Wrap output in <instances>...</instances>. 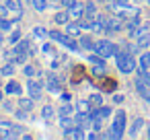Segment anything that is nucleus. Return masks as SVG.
Segmentation results:
<instances>
[{"instance_id":"nucleus-21","label":"nucleus","mask_w":150,"mask_h":140,"mask_svg":"<svg viewBox=\"0 0 150 140\" xmlns=\"http://www.w3.org/2000/svg\"><path fill=\"white\" fill-rule=\"evenodd\" d=\"M54 21H56L58 25H66V23L70 21V13H68V9H64V11L56 13V15H54Z\"/></svg>"},{"instance_id":"nucleus-39","label":"nucleus","mask_w":150,"mask_h":140,"mask_svg":"<svg viewBox=\"0 0 150 140\" xmlns=\"http://www.w3.org/2000/svg\"><path fill=\"white\" fill-rule=\"evenodd\" d=\"M13 122H2V119H0V130H13Z\"/></svg>"},{"instance_id":"nucleus-46","label":"nucleus","mask_w":150,"mask_h":140,"mask_svg":"<svg viewBox=\"0 0 150 140\" xmlns=\"http://www.w3.org/2000/svg\"><path fill=\"white\" fill-rule=\"evenodd\" d=\"M134 2H142V0H134Z\"/></svg>"},{"instance_id":"nucleus-14","label":"nucleus","mask_w":150,"mask_h":140,"mask_svg":"<svg viewBox=\"0 0 150 140\" xmlns=\"http://www.w3.org/2000/svg\"><path fill=\"white\" fill-rule=\"evenodd\" d=\"M4 4H6V9H8L11 15H15L17 19L23 17V9H21V4H19V0H4Z\"/></svg>"},{"instance_id":"nucleus-16","label":"nucleus","mask_w":150,"mask_h":140,"mask_svg":"<svg viewBox=\"0 0 150 140\" xmlns=\"http://www.w3.org/2000/svg\"><path fill=\"white\" fill-rule=\"evenodd\" d=\"M134 82H136V91L140 93V97H142L144 101H148V103H150V91H148V85H144L140 78H136Z\"/></svg>"},{"instance_id":"nucleus-30","label":"nucleus","mask_w":150,"mask_h":140,"mask_svg":"<svg viewBox=\"0 0 150 140\" xmlns=\"http://www.w3.org/2000/svg\"><path fill=\"white\" fill-rule=\"evenodd\" d=\"M136 78H140L144 85H148V87H150V72H148V70L140 68V70H138V74H136Z\"/></svg>"},{"instance_id":"nucleus-44","label":"nucleus","mask_w":150,"mask_h":140,"mask_svg":"<svg viewBox=\"0 0 150 140\" xmlns=\"http://www.w3.org/2000/svg\"><path fill=\"white\" fill-rule=\"evenodd\" d=\"M2 95H4V93H2V89H0V101H2Z\"/></svg>"},{"instance_id":"nucleus-6","label":"nucleus","mask_w":150,"mask_h":140,"mask_svg":"<svg viewBox=\"0 0 150 140\" xmlns=\"http://www.w3.org/2000/svg\"><path fill=\"white\" fill-rule=\"evenodd\" d=\"M43 91H45V85L41 82V80H35L33 76L27 80V95L31 97V99H41L43 97Z\"/></svg>"},{"instance_id":"nucleus-2","label":"nucleus","mask_w":150,"mask_h":140,"mask_svg":"<svg viewBox=\"0 0 150 140\" xmlns=\"http://www.w3.org/2000/svg\"><path fill=\"white\" fill-rule=\"evenodd\" d=\"M115 64H117L119 72H123V74H132V72L136 70V66H138L127 45L117 48V54H115Z\"/></svg>"},{"instance_id":"nucleus-7","label":"nucleus","mask_w":150,"mask_h":140,"mask_svg":"<svg viewBox=\"0 0 150 140\" xmlns=\"http://www.w3.org/2000/svg\"><path fill=\"white\" fill-rule=\"evenodd\" d=\"M123 27H125V23L117 15H111L105 19V33H119V31H123Z\"/></svg>"},{"instance_id":"nucleus-28","label":"nucleus","mask_w":150,"mask_h":140,"mask_svg":"<svg viewBox=\"0 0 150 140\" xmlns=\"http://www.w3.org/2000/svg\"><path fill=\"white\" fill-rule=\"evenodd\" d=\"M136 39H138V48H140V50H146V48L150 45V33H144V35H138Z\"/></svg>"},{"instance_id":"nucleus-26","label":"nucleus","mask_w":150,"mask_h":140,"mask_svg":"<svg viewBox=\"0 0 150 140\" xmlns=\"http://www.w3.org/2000/svg\"><path fill=\"white\" fill-rule=\"evenodd\" d=\"M17 64H13V62H6L2 68H0V74L2 76H15V72H17V68H15Z\"/></svg>"},{"instance_id":"nucleus-36","label":"nucleus","mask_w":150,"mask_h":140,"mask_svg":"<svg viewBox=\"0 0 150 140\" xmlns=\"http://www.w3.org/2000/svg\"><path fill=\"white\" fill-rule=\"evenodd\" d=\"M41 52H43V54H50V56H54V54H56V52H54V45H52V43H47V41L41 45Z\"/></svg>"},{"instance_id":"nucleus-37","label":"nucleus","mask_w":150,"mask_h":140,"mask_svg":"<svg viewBox=\"0 0 150 140\" xmlns=\"http://www.w3.org/2000/svg\"><path fill=\"white\" fill-rule=\"evenodd\" d=\"M23 72H25V76H27V78H31V76H35V68H33L31 64H27V66L23 68Z\"/></svg>"},{"instance_id":"nucleus-18","label":"nucleus","mask_w":150,"mask_h":140,"mask_svg":"<svg viewBox=\"0 0 150 140\" xmlns=\"http://www.w3.org/2000/svg\"><path fill=\"white\" fill-rule=\"evenodd\" d=\"M33 105H35V99H31V97H23V95L19 97V107H21V109H25V111L31 113V111H33Z\"/></svg>"},{"instance_id":"nucleus-29","label":"nucleus","mask_w":150,"mask_h":140,"mask_svg":"<svg viewBox=\"0 0 150 140\" xmlns=\"http://www.w3.org/2000/svg\"><path fill=\"white\" fill-rule=\"evenodd\" d=\"M58 115H60V117H64V115H74V107H72L70 103H64V105L58 109Z\"/></svg>"},{"instance_id":"nucleus-5","label":"nucleus","mask_w":150,"mask_h":140,"mask_svg":"<svg viewBox=\"0 0 150 140\" xmlns=\"http://www.w3.org/2000/svg\"><path fill=\"white\" fill-rule=\"evenodd\" d=\"M95 54H99L101 58H115L117 54V45L111 39H97L95 41Z\"/></svg>"},{"instance_id":"nucleus-31","label":"nucleus","mask_w":150,"mask_h":140,"mask_svg":"<svg viewBox=\"0 0 150 140\" xmlns=\"http://www.w3.org/2000/svg\"><path fill=\"white\" fill-rule=\"evenodd\" d=\"M88 101L93 103V107H99V105H103V95H101V93H93V95L88 97Z\"/></svg>"},{"instance_id":"nucleus-11","label":"nucleus","mask_w":150,"mask_h":140,"mask_svg":"<svg viewBox=\"0 0 150 140\" xmlns=\"http://www.w3.org/2000/svg\"><path fill=\"white\" fill-rule=\"evenodd\" d=\"M88 62L93 64V70H95L97 74H103L105 68H107V66H105V58H101L99 54H97V56H88Z\"/></svg>"},{"instance_id":"nucleus-48","label":"nucleus","mask_w":150,"mask_h":140,"mask_svg":"<svg viewBox=\"0 0 150 140\" xmlns=\"http://www.w3.org/2000/svg\"><path fill=\"white\" fill-rule=\"evenodd\" d=\"M148 4H150V0H148Z\"/></svg>"},{"instance_id":"nucleus-22","label":"nucleus","mask_w":150,"mask_h":140,"mask_svg":"<svg viewBox=\"0 0 150 140\" xmlns=\"http://www.w3.org/2000/svg\"><path fill=\"white\" fill-rule=\"evenodd\" d=\"M78 45H80V50H95V41L88 35H80L78 37Z\"/></svg>"},{"instance_id":"nucleus-1","label":"nucleus","mask_w":150,"mask_h":140,"mask_svg":"<svg viewBox=\"0 0 150 140\" xmlns=\"http://www.w3.org/2000/svg\"><path fill=\"white\" fill-rule=\"evenodd\" d=\"M125 122H127V115L123 109H117L115 115H113V122H111V128L109 132L101 134V138H113V140H121L125 136Z\"/></svg>"},{"instance_id":"nucleus-27","label":"nucleus","mask_w":150,"mask_h":140,"mask_svg":"<svg viewBox=\"0 0 150 140\" xmlns=\"http://www.w3.org/2000/svg\"><path fill=\"white\" fill-rule=\"evenodd\" d=\"M29 2H31V6H33L37 13H43V11H47L50 0H29Z\"/></svg>"},{"instance_id":"nucleus-33","label":"nucleus","mask_w":150,"mask_h":140,"mask_svg":"<svg viewBox=\"0 0 150 140\" xmlns=\"http://www.w3.org/2000/svg\"><path fill=\"white\" fill-rule=\"evenodd\" d=\"M47 33H50V31H47L45 27H41V25H37V27L33 29V35H35V37H39V39H43V37H47Z\"/></svg>"},{"instance_id":"nucleus-17","label":"nucleus","mask_w":150,"mask_h":140,"mask_svg":"<svg viewBox=\"0 0 150 140\" xmlns=\"http://www.w3.org/2000/svg\"><path fill=\"white\" fill-rule=\"evenodd\" d=\"M64 138H70V140H82V138H86V136H84V128L76 126L74 130L66 132V134H64Z\"/></svg>"},{"instance_id":"nucleus-43","label":"nucleus","mask_w":150,"mask_h":140,"mask_svg":"<svg viewBox=\"0 0 150 140\" xmlns=\"http://www.w3.org/2000/svg\"><path fill=\"white\" fill-rule=\"evenodd\" d=\"M123 99H125L123 95H115V97H113V101H115V103H123Z\"/></svg>"},{"instance_id":"nucleus-19","label":"nucleus","mask_w":150,"mask_h":140,"mask_svg":"<svg viewBox=\"0 0 150 140\" xmlns=\"http://www.w3.org/2000/svg\"><path fill=\"white\" fill-rule=\"evenodd\" d=\"M76 109H78V113H91L93 111V103L88 99H78L76 101Z\"/></svg>"},{"instance_id":"nucleus-40","label":"nucleus","mask_w":150,"mask_h":140,"mask_svg":"<svg viewBox=\"0 0 150 140\" xmlns=\"http://www.w3.org/2000/svg\"><path fill=\"white\" fill-rule=\"evenodd\" d=\"M11 13H8V9H6V4H0V17H8Z\"/></svg>"},{"instance_id":"nucleus-24","label":"nucleus","mask_w":150,"mask_h":140,"mask_svg":"<svg viewBox=\"0 0 150 140\" xmlns=\"http://www.w3.org/2000/svg\"><path fill=\"white\" fill-rule=\"evenodd\" d=\"M142 128H144V117H136V119H134V124L129 126V136H136Z\"/></svg>"},{"instance_id":"nucleus-3","label":"nucleus","mask_w":150,"mask_h":140,"mask_svg":"<svg viewBox=\"0 0 150 140\" xmlns=\"http://www.w3.org/2000/svg\"><path fill=\"white\" fill-rule=\"evenodd\" d=\"M109 9H111L113 15H117L121 19H132V17H138L140 15V11L129 4V0H115V2L109 4Z\"/></svg>"},{"instance_id":"nucleus-8","label":"nucleus","mask_w":150,"mask_h":140,"mask_svg":"<svg viewBox=\"0 0 150 140\" xmlns=\"http://www.w3.org/2000/svg\"><path fill=\"white\" fill-rule=\"evenodd\" d=\"M76 126H78V122H76L74 115H64V117H60V130H62V134L74 130Z\"/></svg>"},{"instance_id":"nucleus-15","label":"nucleus","mask_w":150,"mask_h":140,"mask_svg":"<svg viewBox=\"0 0 150 140\" xmlns=\"http://www.w3.org/2000/svg\"><path fill=\"white\" fill-rule=\"evenodd\" d=\"M45 89L50 93H60V78L56 74H50L47 76V82H45Z\"/></svg>"},{"instance_id":"nucleus-4","label":"nucleus","mask_w":150,"mask_h":140,"mask_svg":"<svg viewBox=\"0 0 150 140\" xmlns=\"http://www.w3.org/2000/svg\"><path fill=\"white\" fill-rule=\"evenodd\" d=\"M47 37H50V39H54V41H58L62 48H66V50H70V52H78V50H80L78 41H76L72 35H68L66 31H64V33H62V31H50V33H47Z\"/></svg>"},{"instance_id":"nucleus-32","label":"nucleus","mask_w":150,"mask_h":140,"mask_svg":"<svg viewBox=\"0 0 150 140\" xmlns=\"http://www.w3.org/2000/svg\"><path fill=\"white\" fill-rule=\"evenodd\" d=\"M84 15H97V4L93 2V0L84 2Z\"/></svg>"},{"instance_id":"nucleus-47","label":"nucleus","mask_w":150,"mask_h":140,"mask_svg":"<svg viewBox=\"0 0 150 140\" xmlns=\"http://www.w3.org/2000/svg\"><path fill=\"white\" fill-rule=\"evenodd\" d=\"M148 138H150V130H148Z\"/></svg>"},{"instance_id":"nucleus-42","label":"nucleus","mask_w":150,"mask_h":140,"mask_svg":"<svg viewBox=\"0 0 150 140\" xmlns=\"http://www.w3.org/2000/svg\"><path fill=\"white\" fill-rule=\"evenodd\" d=\"M60 99H62V103H70V95L68 93H60Z\"/></svg>"},{"instance_id":"nucleus-45","label":"nucleus","mask_w":150,"mask_h":140,"mask_svg":"<svg viewBox=\"0 0 150 140\" xmlns=\"http://www.w3.org/2000/svg\"><path fill=\"white\" fill-rule=\"evenodd\" d=\"M52 2H60V0H52Z\"/></svg>"},{"instance_id":"nucleus-41","label":"nucleus","mask_w":150,"mask_h":140,"mask_svg":"<svg viewBox=\"0 0 150 140\" xmlns=\"http://www.w3.org/2000/svg\"><path fill=\"white\" fill-rule=\"evenodd\" d=\"M74 2H76V0H60V4H62L64 9H68V6H70V4H74Z\"/></svg>"},{"instance_id":"nucleus-10","label":"nucleus","mask_w":150,"mask_h":140,"mask_svg":"<svg viewBox=\"0 0 150 140\" xmlns=\"http://www.w3.org/2000/svg\"><path fill=\"white\" fill-rule=\"evenodd\" d=\"M68 13L72 19H82L84 17V4H82V0H76L74 4L68 6Z\"/></svg>"},{"instance_id":"nucleus-38","label":"nucleus","mask_w":150,"mask_h":140,"mask_svg":"<svg viewBox=\"0 0 150 140\" xmlns=\"http://www.w3.org/2000/svg\"><path fill=\"white\" fill-rule=\"evenodd\" d=\"M27 113H29V111H25V109H21V107H19V109H17V113H15V115H17V117H19V119H21V122H25V119H27Z\"/></svg>"},{"instance_id":"nucleus-12","label":"nucleus","mask_w":150,"mask_h":140,"mask_svg":"<svg viewBox=\"0 0 150 140\" xmlns=\"http://www.w3.org/2000/svg\"><path fill=\"white\" fill-rule=\"evenodd\" d=\"M111 115H113V107H109V105H99V107L93 109V117L107 119V117H111Z\"/></svg>"},{"instance_id":"nucleus-23","label":"nucleus","mask_w":150,"mask_h":140,"mask_svg":"<svg viewBox=\"0 0 150 140\" xmlns=\"http://www.w3.org/2000/svg\"><path fill=\"white\" fill-rule=\"evenodd\" d=\"M6 93H8V95H17V97H21V95H23V89H21V85H19L17 80H11V82L6 85Z\"/></svg>"},{"instance_id":"nucleus-13","label":"nucleus","mask_w":150,"mask_h":140,"mask_svg":"<svg viewBox=\"0 0 150 140\" xmlns=\"http://www.w3.org/2000/svg\"><path fill=\"white\" fill-rule=\"evenodd\" d=\"M31 45H33V43H31V37H23L21 41H17V43H15V48H13V50H15L17 54H29Z\"/></svg>"},{"instance_id":"nucleus-34","label":"nucleus","mask_w":150,"mask_h":140,"mask_svg":"<svg viewBox=\"0 0 150 140\" xmlns=\"http://www.w3.org/2000/svg\"><path fill=\"white\" fill-rule=\"evenodd\" d=\"M13 29V21H8L6 17H0V31H11Z\"/></svg>"},{"instance_id":"nucleus-25","label":"nucleus","mask_w":150,"mask_h":140,"mask_svg":"<svg viewBox=\"0 0 150 140\" xmlns=\"http://www.w3.org/2000/svg\"><path fill=\"white\" fill-rule=\"evenodd\" d=\"M138 68H144V70L150 68V52L140 54V58H138Z\"/></svg>"},{"instance_id":"nucleus-35","label":"nucleus","mask_w":150,"mask_h":140,"mask_svg":"<svg viewBox=\"0 0 150 140\" xmlns=\"http://www.w3.org/2000/svg\"><path fill=\"white\" fill-rule=\"evenodd\" d=\"M8 39H11V43H13V45H15L17 41H21V39H23V33H21V29H15V31L11 33V37H8Z\"/></svg>"},{"instance_id":"nucleus-20","label":"nucleus","mask_w":150,"mask_h":140,"mask_svg":"<svg viewBox=\"0 0 150 140\" xmlns=\"http://www.w3.org/2000/svg\"><path fill=\"white\" fill-rule=\"evenodd\" d=\"M41 117H43L45 122H52V119L56 117V107H54V105H50V103H47V105H43V107H41Z\"/></svg>"},{"instance_id":"nucleus-9","label":"nucleus","mask_w":150,"mask_h":140,"mask_svg":"<svg viewBox=\"0 0 150 140\" xmlns=\"http://www.w3.org/2000/svg\"><path fill=\"white\" fill-rule=\"evenodd\" d=\"M64 29H66V33H68V35H72V37H80L82 23H80V19H78V21H68V23L64 25Z\"/></svg>"}]
</instances>
